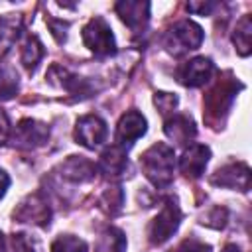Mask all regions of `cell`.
Returning a JSON list of instances; mask_svg holds the SVG:
<instances>
[{
	"instance_id": "cell-23",
	"label": "cell",
	"mask_w": 252,
	"mask_h": 252,
	"mask_svg": "<svg viewBox=\"0 0 252 252\" xmlns=\"http://www.w3.org/2000/svg\"><path fill=\"white\" fill-rule=\"evenodd\" d=\"M18 93V75L16 71L2 67L0 69V100H10Z\"/></svg>"
},
{
	"instance_id": "cell-13",
	"label": "cell",
	"mask_w": 252,
	"mask_h": 252,
	"mask_svg": "<svg viewBox=\"0 0 252 252\" xmlns=\"http://www.w3.org/2000/svg\"><path fill=\"white\" fill-rule=\"evenodd\" d=\"M146 118L138 112V110H128L122 114V118L118 120V126H116V140H118V146L122 148H128L132 146L138 138H142L146 134Z\"/></svg>"
},
{
	"instance_id": "cell-20",
	"label": "cell",
	"mask_w": 252,
	"mask_h": 252,
	"mask_svg": "<svg viewBox=\"0 0 252 252\" xmlns=\"http://www.w3.org/2000/svg\"><path fill=\"white\" fill-rule=\"evenodd\" d=\"M43 59V45L35 35H30L22 47V63L28 69V73H33Z\"/></svg>"
},
{
	"instance_id": "cell-1",
	"label": "cell",
	"mask_w": 252,
	"mask_h": 252,
	"mask_svg": "<svg viewBox=\"0 0 252 252\" xmlns=\"http://www.w3.org/2000/svg\"><path fill=\"white\" fill-rule=\"evenodd\" d=\"M140 167L148 181L156 187H167L173 181L175 152L171 146L158 142L140 156Z\"/></svg>"
},
{
	"instance_id": "cell-34",
	"label": "cell",
	"mask_w": 252,
	"mask_h": 252,
	"mask_svg": "<svg viewBox=\"0 0 252 252\" xmlns=\"http://www.w3.org/2000/svg\"><path fill=\"white\" fill-rule=\"evenodd\" d=\"M0 252H4V236H2V232H0Z\"/></svg>"
},
{
	"instance_id": "cell-12",
	"label": "cell",
	"mask_w": 252,
	"mask_h": 252,
	"mask_svg": "<svg viewBox=\"0 0 252 252\" xmlns=\"http://www.w3.org/2000/svg\"><path fill=\"white\" fill-rule=\"evenodd\" d=\"M47 79H49V83H53V85L59 87V89H65L67 93L75 94L77 98H83V96L93 94V85H91L87 79L73 75L71 71H67V69L61 67V65H53V67L47 71Z\"/></svg>"
},
{
	"instance_id": "cell-5",
	"label": "cell",
	"mask_w": 252,
	"mask_h": 252,
	"mask_svg": "<svg viewBox=\"0 0 252 252\" xmlns=\"http://www.w3.org/2000/svg\"><path fill=\"white\" fill-rule=\"evenodd\" d=\"M83 43L98 57H108L116 51V41L110 26L104 18L96 16L83 28Z\"/></svg>"
},
{
	"instance_id": "cell-21",
	"label": "cell",
	"mask_w": 252,
	"mask_h": 252,
	"mask_svg": "<svg viewBox=\"0 0 252 252\" xmlns=\"http://www.w3.org/2000/svg\"><path fill=\"white\" fill-rule=\"evenodd\" d=\"M126 250V238L122 234V230L118 228H106L104 234L100 236V244H98V252H124Z\"/></svg>"
},
{
	"instance_id": "cell-24",
	"label": "cell",
	"mask_w": 252,
	"mask_h": 252,
	"mask_svg": "<svg viewBox=\"0 0 252 252\" xmlns=\"http://www.w3.org/2000/svg\"><path fill=\"white\" fill-rule=\"evenodd\" d=\"M102 207L110 213V215H116L120 209H122V203H124V193L122 189L116 185V187H108L104 193H102V199H100Z\"/></svg>"
},
{
	"instance_id": "cell-11",
	"label": "cell",
	"mask_w": 252,
	"mask_h": 252,
	"mask_svg": "<svg viewBox=\"0 0 252 252\" xmlns=\"http://www.w3.org/2000/svg\"><path fill=\"white\" fill-rule=\"evenodd\" d=\"M211 183L217 187L248 191L250 189V167L246 163H228L224 167H219L211 175Z\"/></svg>"
},
{
	"instance_id": "cell-4",
	"label": "cell",
	"mask_w": 252,
	"mask_h": 252,
	"mask_svg": "<svg viewBox=\"0 0 252 252\" xmlns=\"http://www.w3.org/2000/svg\"><path fill=\"white\" fill-rule=\"evenodd\" d=\"M181 222V211L175 199H165L161 211L154 217V220L150 222L148 228V236L152 244H163L165 240H169L175 230L179 228Z\"/></svg>"
},
{
	"instance_id": "cell-26",
	"label": "cell",
	"mask_w": 252,
	"mask_h": 252,
	"mask_svg": "<svg viewBox=\"0 0 252 252\" xmlns=\"http://www.w3.org/2000/svg\"><path fill=\"white\" fill-rule=\"evenodd\" d=\"M226 209H222V207H215V209H211L205 217H203V224H209V226H213V228H222L224 224H226Z\"/></svg>"
},
{
	"instance_id": "cell-17",
	"label": "cell",
	"mask_w": 252,
	"mask_h": 252,
	"mask_svg": "<svg viewBox=\"0 0 252 252\" xmlns=\"http://www.w3.org/2000/svg\"><path fill=\"white\" fill-rule=\"evenodd\" d=\"M128 167V158H126V148L114 144V146H108L98 161H96V171H100L106 179H116L120 177Z\"/></svg>"
},
{
	"instance_id": "cell-19",
	"label": "cell",
	"mask_w": 252,
	"mask_h": 252,
	"mask_svg": "<svg viewBox=\"0 0 252 252\" xmlns=\"http://www.w3.org/2000/svg\"><path fill=\"white\" fill-rule=\"evenodd\" d=\"M232 41L236 45L238 55H242V57L250 55V51H252V20H250V16H242L238 20L234 33H232Z\"/></svg>"
},
{
	"instance_id": "cell-28",
	"label": "cell",
	"mask_w": 252,
	"mask_h": 252,
	"mask_svg": "<svg viewBox=\"0 0 252 252\" xmlns=\"http://www.w3.org/2000/svg\"><path fill=\"white\" fill-rule=\"evenodd\" d=\"M173 252H211V246L201 242V240H197V238H187Z\"/></svg>"
},
{
	"instance_id": "cell-25",
	"label": "cell",
	"mask_w": 252,
	"mask_h": 252,
	"mask_svg": "<svg viewBox=\"0 0 252 252\" xmlns=\"http://www.w3.org/2000/svg\"><path fill=\"white\" fill-rule=\"evenodd\" d=\"M154 102H156V106H158V110L161 114H169L177 106V96L171 94V93H156Z\"/></svg>"
},
{
	"instance_id": "cell-6",
	"label": "cell",
	"mask_w": 252,
	"mask_h": 252,
	"mask_svg": "<svg viewBox=\"0 0 252 252\" xmlns=\"http://www.w3.org/2000/svg\"><path fill=\"white\" fill-rule=\"evenodd\" d=\"M49 138V128L33 118H24L16 124L10 134V144L18 150H35L43 146Z\"/></svg>"
},
{
	"instance_id": "cell-18",
	"label": "cell",
	"mask_w": 252,
	"mask_h": 252,
	"mask_svg": "<svg viewBox=\"0 0 252 252\" xmlns=\"http://www.w3.org/2000/svg\"><path fill=\"white\" fill-rule=\"evenodd\" d=\"M22 32V18L20 16H6L0 18V59L10 51L14 41Z\"/></svg>"
},
{
	"instance_id": "cell-14",
	"label": "cell",
	"mask_w": 252,
	"mask_h": 252,
	"mask_svg": "<svg viewBox=\"0 0 252 252\" xmlns=\"http://www.w3.org/2000/svg\"><path fill=\"white\" fill-rule=\"evenodd\" d=\"M163 132L175 146H183V148L191 146L197 136L195 122L187 114H171L163 124Z\"/></svg>"
},
{
	"instance_id": "cell-16",
	"label": "cell",
	"mask_w": 252,
	"mask_h": 252,
	"mask_svg": "<svg viewBox=\"0 0 252 252\" xmlns=\"http://www.w3.org/2000/svg\"><path fill=\"white\" fill-rule=\"evenodd\" d=\"M211 158V150L203 144H191L189 148H185L183 156L179 158V169L185 177L189 179H197L203 175L207 163Z\"/></svg>"
},
{
	"instance_id": "cell-9",
	"label": "cell",
	"mask_w": 252,
	"mask_h": 252,
	"mask_svg": "<svg viewBox=\"0 0 252 252\" xmlns=\"http://www.w3.org/2000/svg\"><path fill=\"white\" fill-rule=\"evenodd\" d=\"M217 67L209 57H193L177 69V81L185 87H201L209 83Z\"/></svg>"
},
{
	"instance_id": "cell-22",
	"label": "cell",
	"mask_w": 252,
	"mask_h": 252,
	"mask_svg": "<svg viewBox=\"0 0 252 252\" xmlns=\"http://www.w3.org/2000/svg\"><path fill=\"white\" fill-rule=\"evenodd\" d=\"M51 252H89V246L79 236L61 234L51 242Z\"/></svg>"
},
{
	"instance_id": "cell-3",
	"label": "cell",
	"mask_w": 252,
	"mask_h": 252,
	"mask_svg": "<svg viewBox=\"0 0 252 252\" xmlns=\"http://www.w3.org/2000/svg\"><path fill=\"white\" fill-rule=\"evenodd\" d=\"M236 89H242V85L234 83L232 79H222L207 93V96H205V118H207V122H211V124L222 122V118L230 110Z\"/></svg>"
},
{
	"instance_id": "cell-31",
	"label": "cell",
	"mask_w": 252,
	"mask_h": 252,
	"mask_svg": "<svg viewBox=\"0 0 252 252\" xmlns=\"http://www.w3.org/2000/svg\"><path fill=\"white\" fill-rule=\"evenodd\" d=\"M10 136V122H8V116L6 112L0 108V144H4Z\"/></svg>"
},
{
	"instance_id": "cell-15",
	"label": "cell",
	"mask_w": 252,
	"mask_h": 252,
	"mask_svg": "<svg viewBox=\"0 0 252 252\" xmlns=\"http://www.w3.org/2000/svg\"><path fill=\"white\" fill-rule=\"evenodd\" d=\"M59 177L71 183H87L94 177L96 173V163H93L91 159L83 158V156H69L63 163H59L57 167Z\"/></svg>"
},
{
	"instance_id": "cell-30",
	"label": "cell",
	"mask_w": 252,
	"mask_h": 252,
	"mask_svg": "<svg viewBox=\"0 0 252 252\" xmlns=\"http://www.w3.org/2000/svg\"><path fill=\"white\" fill-rule=\"evenodd\" d=\"M217 4L215 2H189L187 4V10L189 12H193V14H201V16H209L211 12H213V8H215Z\"/></svg>"
},
{
	"instance_id": "cell-8",
	"label": "cell",
	"mask_w": 252,
	"mask_h": 252,
	"mask_svg": "<svg viewBox=\"0 0 252 252\" xmlns=\"http://www.w3.org/2000/svg\"><path fill=\"white\" fill-rule=\"evenodd\" d=\"M14 219L18 222L45 226V224H49V219H51V207H49L47 199H43L41 193H33V195H28L18 205V209L14 211Z\"/></svg>"
},
{
	"instance_id": "cell-27",
	"label": "cell",
	"mask_w": 252,
	"mask_h": 252,
	"mask_svg": "<svg viewBox=\"0 0 252 252\" xmlns=\"http://www.w3.org/2000/svg\"><path fill=\"white\" fill-rule=\"evenodd\" d=\"M47 26H49L53 37H55L59 43H63V41L67 39V30H69V24H67V22L55 20V18H47Z\"/></svg>"
},
{
	"instance_id": "cell-32",
	"label": "cell",
	"mask_w": 252,
	"mask_h": 252,
	"mask_svg": "<svg viewBox=\"0 0 252 252\" xmlns=\"http://www.w3.org/2000/svg\"><path fill=\"white\" fill-rule=\"evenodd\" d=\"M8 187H10V177H8V173L4 169H0V199L6 195Z\"/></svg>"
},
{
	"instance_id": "cell-29",
	"label": "cell",
	"mask_w": 252,
	"mask_h": 252,
	"mask_svg": "<svg viewBox=\"0 0 252 252\" xmlns=\"http://www.w3.org/2000/svg\"><path fill=\"white\" fill-rule=\"evenodd\" d=\"M8 252H35L26 234H14L8 244Z\"/></svg>"
},
{
	"instance_id": "cell-2",
	"label": "cell",
	"mask_w": 252,
	"mask_h": 252,
	"mask_svg": "<svg viewBox=\"0 0 252 252\" xmlns=\"http://www.w3.org/2000/svg\"><path fill=\"white\" fill-rule=\"evenodd\" d=\"M203 43V30L191 20H181L173 24L163 35V47L171 55H183L197 49Z\"/></svg>"
},
{
	"instance_id": "cell-7",
	"label": "cell",
	"mask_w": 252,
	"mask_h": 252,
	"mask_svg": "<svg viewBox=\"0 0 252 252\" xmlns=\"http://www.w3.org/2000/svg\"><path fill=\"white\" fill-rule=\"evenodd\" d=\"M106 136H108L106 122L96 114H85L75 124V140H77V144H81V146H85L89 150H94V148L102 146Z\"/></svg>"
},
{
	"instance_id": "cell-33",
	"label": "cell",
	"mask_w": 252,
	"mask_h": 252,
	"mask_svg": "<svg viewBox=\"0 0 252 252\" xmlns=\"http://www.w3.org/2000/svg\"><path fill=\"white\" fill-rule=\"evenodd\" d=\"M222 252H242V250H240L236 244H226V246L222 248Z\"/></svg>"
},
{
	"instance_id": "cell-10",
	"label": "cell",
	"mask_w": 252,
	"mask_h": 252,
	"mask_svg": "<svg viewBox=\"0 0 252 252\" xmlns=\"http://www.w3.org/2000/svg\"><path fill=\"white\" fill-rule=\"evenodd\" d=\"M116 14L120 20L134 32V33H144L150 22V2H140V0H122L114 4Z\"/></svg>"
}]
</instances>
